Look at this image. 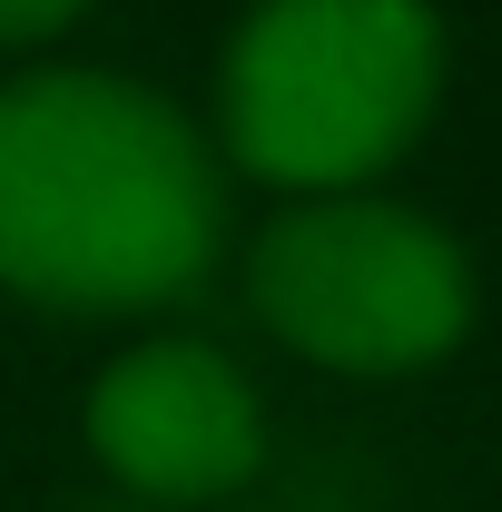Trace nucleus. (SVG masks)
Masks as SVG:
<instances>
[{
	"instance_id": "f257e3e1",
	"label": "nucleus",
	"mask_w": 502,
	"mask_h": 512,
	"mask_svg": "<svg viewBox=\"0 0 502 512\" xmlns=\"http://www.w3.org/2000/svg\"><path fill=\"white\" fill-rule=\"evenodd\" d=\"M227 178L178 99L119 69L0 79V296L50 316H148L217 266Z\"/></svg>"
},
{
	"instance_id": "f03ea898",
	"label": "nucleus",
	"mask_w": 502,
	"mask_h": 512,
	"mask_svg": "<svg viewBox=\"0 0 502 512\" xmlns=\"http://www.w3.org/2000/svg\"><path fill=\"white\" fill-rule=\"evenodd\" d=\"M443 99L434 0H256L217 60V148L286 197H345Z\"/></svg>"
},
{
	"instance_id": "7ed1b4c3",
	"label": "nucleus",
	"mask_w": 502,
	"mask_h": 512,
	"mask_svg": "<svg viewBox=\"0 0 502 512\" xmlns=\"http://www.w3.org/2000/svg\"><path fill=\"white\" fill-rule=\"evenodd\" d=\"M256 325L325 375H414L473 325V256L375 188L286 197L247 247Z\"/></svg>"
},
{
	"instance_id": "20e7f679",
	"label": "nucleus",
	"mask_w": 502,
	"mask_h": 512,
	"mask_svg": "<svg viewBox=\"0 0 502 512\" xmlns=\"http://www.w3.org/2000/svg\"><path fill=\"white\" fill-rule=\"evenodd\" d=\"M79 434H89V463L138 503H217L266 463V404L237 375V355L197 335H148L99 365Z\"/></svg>"
},
{
	"instance_id": "39448f33",
	"label": "nucleus",
	"mask_w": 502,
	"mask_h": 512,
	"mask_svg": "<svg viewBox=\"0 0 502 512\" xmlns=\"http://www.w3.org/2000/svg\"><path fill=\"white\" fill-rule=\"evenodd\" d=\"M89 20V0H0V50H40Z\"/></svg>"
}]
</instances>
